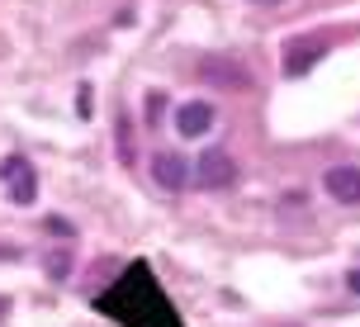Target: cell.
<instances>
[{"label":"cell","instance_id":"cell-1","mask_svg":"<svg viewBox=\"0 0 360 327\" xmlns=\"http://www.w3.org/2000/svg\"><path fill=\"white\" fill-rule=\"evenodd\" d=\"M128 285L138 290V304H143V309H138V313H133V309H119V318H124V323H133V327H180L176 313L166 309L157 280H152L143 266H133V271H128Z\"/></svg>","mask_w":360,"mask_h":327},{"label":"cell","instance_id":"cell-2","mask_svg":"<svg viewBox=\"0 0 360 327\" xmlns=\"http://www.w3.org/2000/svg\"><path fill=\"white\" fill-rule=\"evenodd\" d=\"M195 181L204 185V190H223V185H233V181H237L233 157H228L223 147H209V152H199V162H195Z\"/></svg>","mask_w":360,"mask_h":327},{"label":"cell","instance_id":"cell-3","mask_svg":"<svg viewBox=\"0 0 360 327\" xmlns=\"http://www.w3.org/2000/svg\"><path fill=\"white\" fill-rule=\"evenodd\" d=\"M0 181H5V190H10L15 204H34L38 200V176H34V166L24 162V157H5V162H0Z\"/></svg>","mask_w":360,"mask_h":327},{"label":"cell","instance_id":"cell-4","mask_svg":"<svg viewBox=\"0 0 360 327\" xmlns=\"http://www.w3.org/2000/svg\"><path fill=\"white\" fill-rule=\"evenodd\" d=\"M327 57V38L313 34V38H289L285 43V76H304L308 67H318Z\"/></svg>","mask_w":360,"mask_h":327},{"label":"cell","instance_id":"cell-5","mask_svg":"<svg viewBox=\"0 0 360 327\" xmlns=\"http://www.w3.org/2000/svg\"><path fill=\"white\" fill-rule=\"evenodd\" d=\"M323 185L337 204H360V166H332L323 176Z\"/></svg>","mask_w":360,"mask_h":327},{"label":"cell","instance_id":"cell-6","mask_svg":"<svg viewBox=\"0 0 360 327\" xmlns=\"http://www.w3.org/2000/svg\"><path fill=\"white\" fill-rule=\"evenodd\" d=\"M152 181L162 185V190H185L190 185V166L180 162L176 152H157L152 157Z\"/></svg>","mask_w":360,"mask_h":327},{"label":"cell","instance_id":"cell-7","mask_svg":"<svg viewBox=\"0 0 360 327\" xmlns=\"http://www.w3.org/2000/svg\"><path fill=\"white\" fill-rule=\"evenodd\" d=\"M176 128L185 133V138H204V133L214 128V105H199V100L180 105L176 109Z\"/></svg>","mask_w":360,"mask_h":327},{"label":"cell","instance_id":"cell-8","mask_svg":"<svg viewBox=\"0 0 360 327\" xmlns=\"http://www.w3.org/2000/svg\"><path fill=\"white\" fill-rule=\"evenodd\" d=\"M204 81H214V86H233V91H247V72H242L237 62H209V67H204Z\"/></svg>","mask_w":360,"mask_h":327},{"label":"cell","instance_id":"cell-9","mask_svg":"<svg viewBox=\"0 0 360 327\" xmlns=\"http://www.w3.org/2000/svg\"><path fill=\"white\" fill-rule=\"evenodd\" d=\"M162 109H166V95H147V119H152V124L162 119Z\"/></svg>","mask_w":360,"mask_h":327},{"label":"cell","instance_id":"cell-10","mask_svg":"<svg viewBox=\"0 0 360 327\" xmlns=\"http://www.w3.org/2000/svg\"><path fill=\"white\" fill-rule=\"evenodd\" d=\"M346 290H351V294H360V266H356L351 275H346Z\"/></svg>","mask_w":360,"mask_h":327},{"label":"cell","instance_id":"cell-11","mask_svg":"<svg viewBox=\"0 0 360 327\" xmlns=\"http://www.w3.org/2000/svg\"><path fill=\"white\" fill-rule=\"evenodd\" d=\"M256 5H280V0H256Z\"/></svg>","mask_w":360,"mask_h":327}]
</instances>
